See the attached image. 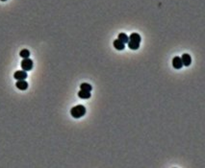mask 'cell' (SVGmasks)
<instances>
[{
    "mask_svg": "<svg viewBox=\"0 0 205 168\" xmlns=\"http://www.w3.org/2000/svg\"><path fill=\"white\" fill-rule=\"evenodd\" d=\"M141 41H142V38L138 33H132L129 36V41L127 42L128 47H129L131 50H137V49H139V47H140Z\"/></svg>",
    "mask_w": 205,
    "mask_h": 168,
    "instance_id": "6da1fadb",
    "label": "cell"
},
{
    "mask_svg": "<svg viewBox=\"0 0 205 168\" xmlns=\"http://www.w3.org/2000/svg\"><path fill=\"white\" fill-rule=\"evenodd\" d=\"M86 113V108L83 105H77L70 110V114L73 118H80Z\"/></svg>",
    "mask_w": 205,
    "mask_h": 168,
    "instance_id": "7a4b0ae2",
    "label": "cell"
},
{
    "mask_svg": "<svg viewBox=\"0 0 205 168\" xmlns=\"http://www.w3.org/2000/svg\"><path fill=\"white\" fill-rule=\"evenodd\" d=\"M33 65H34V64H33V61L31 60V59H29V58L23 59L22 62H21V68H22V70H24L26 72L32 70Z\"/></svg>",
    "mask_w": 205,
    "mask_h": 168,
    "instance_id": "3957f363",
    "label": "cell"
},
{
    "mask_svg": "<svg viewBox=\"0 0 205 168\" xmlns=\"http://www.w3.org/2000/svg\"><path fill=\"white\" fill-rule=\"evenodd\" d=\"M14 77L15 80H25L26 78L28 77V75H27V72L24 71V70H18V71H15V74H14Z\"/></svg>",
    "mask_w": 205,
    "mask_h": 168,
    "instance_id": "277c9868",
    "label": "cell"
},
{
    "mask_svg": "<svg viewBox=\"0 0 205 168\" xmlns=\"http://www.w3.org/2000/svg\"><path fill=\"white\" fill-rule=\"evenodd\" d=\"M181 61H182L183 66H189V65L192 64V58L190 54H183L182 57H181Z\"/></svg>",
    "mask_w": 205,
    "mask_h": 168,
    "instance_id": "5b68a950",
    "label": "cell"
},
{
    "mask_svg": "<svg viewBox=\"0 0 205 168\" xmlns=\"http://www.w3.org/2000/svg\"><path fill=\"white\" fill-rule=\"evenodd\" d=\"M15 85L20 90H26L28 88V83L25 80H18L15 83Z\"/></svg>",
    "mask_w": 205,
    "mask_h": 168,
    "instance_id": "8992f818",
    "label": "cell"
},
{
    "mask_svg": "<svg viewBox=\"0 0 205 168\" xmlns=\"http://www.w3.org/2000/svg\"><path fill=\"white\" fill-rule=\"evenodd\" d=\"M173 66L175 69H181L183 66V64H182V61H181V58L180 57H174L173 60Z\"/></svg>",
    "mask_w": 205,
    "mask_h": 168,
    "instance_id": "52a82bcc",
    "label": "cell"
},
{
    "mask_svg": "<svg viewBox=\"0 0 205 168\" xmlns=\"http://www.w3.org/2000/svg\"><path fill=\"white\" fill-rule=\"evenodd\" d=\"M113 44H114V47L117 49V50H123V49L125 48V44L123 43V42H121L118 38L115 39Z\"/></svg>",
    "mask_w": 205,
    "mask_h": 168,
    "instance_id": "ba28073f",
    "label": "cell"
},
{
    "mask_svg": "<svg viewBox=\"0 0 205 168\" xmlns=\"http://www.w3.org/2000/svg\"><path fill=\"white\" fill-rule=\"evenodd\" d=\"M91 92L90 91H86V90H80L78 92V97L80 98V99H89V98H91Z\"/></svg>",
    "mask_w": 205,
    "mask_h": 168,
    "instance_id": "9c48e42d",
    "label": "cell"
},
{
    "mask_svg": "<svg viewBox=\"0 0 205 168\" xmlns=\"http://www.w3.org/2000/svg\"><path fill=\"white\" fill-rule=\"evenodd\" d=\"M118 38L120 39L121 42H123L124 44H126L127 42L129 41V37H128L126 34H124V33H120V34H118Z\"/></svg>",
    "mask_w": 205,
    "mask_h": 168,
    "instance_id": "30bf717a",
    "label": "cell"
},
{
    "mask_svg": "<svg viewBox=\"0 0 205 168\" xmlns=\"http://www.w3.org/2000/svg\"><path fill=\"white\" fill-rule=\"evenodd\" d=\"M80 88L82 90H86V91H90L91 92L92 90V87L88 83H83V84L80 85Z\"/></svg>",
    "mask_w": 205,
    "mask_h": 168,
    "instance_id": "8fae6325",
    "label": "cell"
},
{
    "mask_svg": "<svg viewBox=\"0 0 205 168\" xmlns=\"http://www.w3.org/2000/svg\"><path fill=\"white\" fill-rule=\"evenodd\" d=\"M19 56H20L22 59L29 58V56H30V51H29L28 49H22V50L19 52Z\"/></svg>",
    "mask_w": 205,
    "mask_h": 168,
    "instance_id": "7c38bea8",
    "label": "cell"
},
{
    "mask_svg": "<svg viewBox=\"0 0 205 168\" xmlns=\"http://www.w3.org/2000/svg\"><path fill=\"white\" fill-rule=\"evenodd\" d=\"M0 1H3V2H4V1H7V0H0Z\"/></svg>",
    "mask_w": 205,
    "mask_h": 168,
    "instance_id": "4fadbf2b",
    "label": "cell"
}]
</instances>
